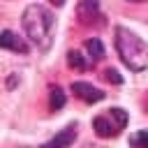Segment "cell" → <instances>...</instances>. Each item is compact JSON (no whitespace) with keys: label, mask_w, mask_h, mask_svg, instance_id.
I'll use <instances>...</instances> for the list:
<instances>
[{"label":"cell","mask_w":148,"mask_h":148,"mask_svg":"<svg viewBox=\"0 0 148 148\" xmlns=\"http://www.w3.org/2000/svg\"><path fill=\"white\" fill-rule=\"evenodd\" d=\"M23 30L25 37L39 49L49 51L53 46V32H56V16L42 5H28L23 12Z\"/></svg>","instance_id":"1"},{"label":"cell","mask_w":148,"mask_h":148,"mask_svg":"<svg viewBox=\"0 0 148 148\" xmlns=\"http://www.w3.org/2000/svg\"><path fill=\"white\" fill-rule=\"evenodd\" d=\"M116 51L127 69L132 72L148 69V44L125 25L116 28Z\"/></svg>","instance_id":"2"},{"label":"cell","mask_w":148,"mask_h":148,"mask_svg":"<svg viewBox=\"0 0 148 148\" xmlns=\"http://www.w3.org/2000/svg\"><path fill=\"white\" fill-rule=\"evenodd\" d=\"M127 120H130V118H127V111H125V109L111 106V109H106L104 113L95 116L92 127H95L97 136H102V139H113V136H118V134L125 130Z\"/></svg>","instance_id":"3"},{"label":"cell","mask_w":148,"mask_h":148,"mask_svg":"<svg viewBox=\"0 0 148 148\" xmlns=\"http://www.w3.org/2000/svg\"><path fill=\"white\" fill-rule=\"evenodd\" d=\"M72 92H74L79 99L88 102V104H97V102L104 99V92H102L99 88H95L92 83H88V81H74V83H72Z\"/></svg>","instance_id":"4"},{"label":"cell","mask_w":148,"mask_h":148,"mask_svg":"<svg viewBox=\"0 0 148 148\" xmlns=\"http://www.w3.org/2000/svg\"><path fill=\"white\" fill-rule=\"evenodd\" d=\"M76 14L83 23L92 25V23H104V16L99 14V2L97 0H81L76 7Z\"/></svg>","instance_id":"5"},{"label":"cell","mask_w":148,"mask_h":148,"mask_svg":"<svg viewBox=\"0 0 148 148\" xmlns=\"http://www.w3.org/2000/svg\"><path fill=\"white\" fill-rule=\"evenodd\" d=\"M0 49H9V51H16V53H28V42L23 37H18L16 32L12 30H2L0 32Z\"/></svg>","instance_id":"6"},{"label":"cell","mask_w":148,"mask_h":148,"mask_svg":"<svg viewBox=\"0 0 148 148\" xmlns=\"http://www.w3.org/2000/svg\"><path fill=\"white\" fill-rule=\"evenodd\" d=\"M76 141V130H74V125L72 127H67V130H62V132H58L44 148H69L72 143Z\"/></svg>","instance_id":"7"},{"label":"cell","mask_w":148,"mask_h":148,"mask_svg":"<svg viewBox=\"0 0 148 148\" xmlns=\"http://www.w3.org/2000/svg\"><path fill=\"white\" fill-rule=\"evenodd\" d=\"M65 90L60 86H51V92H49V109L51 111H60L65 106Z\"/></svg>","instance_id":"8"},{"label":"cell","mask_w":148,"mask_h":148,"mask_svg":"<svg viewBox=\"0 0 148 148\" xmlns=\"http://www.w3.org/2000/svg\"><path fill=\"white\" fill-rule=\"evenodd\" d=\"M67 62H69V67H74L79 72H86V69L92 67V60H86L83 53H79V51H69L67 53Z\"/></svg>","instance_id":"9"},{"label":"cell","mask_w":148,"mask_h":148,"mask_svg":"<svg viewBox=\"0 0 148 148\" xmlns=\"http://www.w3.org/2000/svg\"><path fill=\"white\" fill-rule=\"evenodd\" d=\"M86 49H88V53H90V60H99V58L104 56V44H102V39H97V37H90V39L86 42Z\"/></svg>","instance_id":"10"},{"label":"cell","mask_w":148,"mask_h":148,"mask_svg":"<svg viewBox=\"0 0 148 148\" xmlns=\"http://www.w3.org/2000/svg\"><path fill=\"white\" fill-rule=\"evenodd\" d=\"M130 143H132V148H148V130H141V132L132 134Z\"/></svg>","instance_id":"11"},{"label":"cell","mask_w":148,"mask_h":148,"mask_svg":"<svg viewBox=\"0 0 148 148\" xmlns=\"http://www.w3.org/2000/svg\"><path fill=\"white\" fill-rule=\"evenodd\" d=\"M104 79H106L109 83H113V86H120V83H123V76H120L113 67H109V69L104 72Z\"/></svg>","instance_id":"12"},{"label":"cell","mask_w":148,"mask_h":148,"mask_svg":"<svg viewBox=\"0 0 148 148\" xmlns=\"http://www.w3.org/2000/svg\"><path fill=\"white\" fill-rule=\"evenodd\" d=\"M53 7H60V5H65V0H49Z\"/></svg>","instance_id":"13"},{"label":"cell","mask_w":148,"mask_h":148,"mask_svg":"<svg viewBox=\"0 0 148 148\" xmlns=\"http://www.w3.org/2000/svg\"><path fill=\"white\" fill-rule=\"evenodd\" d=\"M130 2H148V0H130Z\"/></svg>","instance_id":"14"},{"label":"cell","mask_w":148,"mask_h":148,"mask_svg":"<svg viewBox=\"0 0 148 148\" xmlns=\"http://www.w3.org/2000/svg\"><path fill=\"white\" fill-rule=\"evenodd\" d=\"M146 109H148V102H146Z\"/></svg>","instance_id":"15"}]
</instances>
